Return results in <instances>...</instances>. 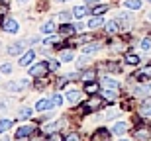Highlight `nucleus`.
I'll return each instance as SVG.
<instances>
[{
    "instance_id": "obj_1",
    "label": "nucleus",
    "mask_w": 151,
    "mask_h": 141,
    "mask_svg": "<svg viewBox=\"0 0 151 141\" xmlns=\"http://www.w3.org/2000/svg\"><path fill=\"white\" fill-rule=\"evenodd\" d=\"M102 104H104V100H102L100 96H92L90 100L84 102V106L81 108V112H94V110H100Z\"/></svg>"
},
{
    "instance_id": "obj_2",
    "label": "nucleus",
    "mask_w": 151,
    "mask_h": 141,
    "mask_svg": "<svg viewBox=\"0 0 151 141\" xmlns=\"http://www.w3.org/2000/svg\"><path fill=\"white\" fill-rule=\"evenodd\" d=\"M2 28H4L6 34H18L20 26H18V22L14 18H4V20H2Z\"/></svg>"
},
{
    "instance_id": "obj_3",
    "label": "nucleus",
    "mask_w": 151,
    "mask_h": 141,
    "mask_svg": "<svg viewBox=\"0 0 151 141\" xmlns=\"http://www.w3.org/2000/svg\"><path fill=\"white\" fill-rule=\"evenodd\" d=\"M47 71H49V65L47 63H37L34 67H29V74L32 77H45Z\"/></svg>"
},
{
    "instance_id": "obj_4",
    "label": "nucleus",
    "mask_w": 151,
    "mask_h": 141,
    "mask_svg": "<svg viewBox=\"0 0 151 141\" xmlns=\"http://www.w3.org/2000/svg\"><path fill=\"white\" fill-rule=\"evenodd\" d=\"M90 141H110V131L104 130V127H100V130H96L94 133H92Z\"/></svg>"
},
{
    "instance_id": "obj_5",
    "label": "nucleus",
    "mask_w": 151,
    "mask_h": 141,
    "mask_svg": "<svg viewBox=\"0 0 151 141\" xmlns=\"http://www.w3.org/2000/svg\"><path fill=\"white\" fill-rule=\"evenodd\" d=\"M34 57H35V51L34 49H28L24 55H20V67H28L29 63L34 61Z\"/></svg>"
},
{
    "instance_id": "obj_6",
    "label": "nucleus",
    "mask_w": 151,
    "mask_h": 141,
    "mask_svg": "<svg viewBox=\"0 0 151 141\" xmlns=\"http://www.w3.org/2000/svg\"><path fill=\"white\" fill-rule=\"evenodd\" d=\"M134 135L137 141H149L151 139V130L149 127H139V130H135Z\"/></svg>"
},
{
    "instance_id": "obj_7",
    "label": "nucleus",
    "mask_w": 151,
    "mask_h": 141,
    "mask_svg": "<svg viewBox=\"0 0 151 141\" xmlns=\"http://www.w3.org/2000/svg\"><path fill=\"white\" fill-rule=\"evenodd\" d=\"M24 86H28V79H22V80H18V82H8V84H6V90L16 92V90H22Z\"/></svg>"
},
{
    "instance_id": "obj_8",
    "label": "nucleus",
    "mask_w": 151,
    "mask_h": 141,
    "mask_svg": "<svg viewBox=\"0 0 151 141\" xmlns=\"http://www.w3.org/2000/svg\"><path fill=\"white\" fill-rule=\"evenodd\" d=\"M59 34H61V37H73V35L77 34V28L71 26V24H63L61 29H59Z\"/></svg>"
},
{
    "instance_id": "obj_9",
    "label": "nucleus",
    "mask_w": 151,
    "mask_h": 141,
    "mask_svg": "<svg viewBox=\"0 0 151 141\" xmlns=\"http://www.w3.org/2000/svg\"><path fill=\"white\" fill-rule=\"evenodd\" d=\"M34 131H35V127H34V125H22V127H20V130L16 131V137H18V139H24V137L32 135Z\"/></svg>"
},
{
    "instance_id": "obj_10",
    "label": "nucleus",
    "mask_w": 151,
    "mask_h": 141,
    "mask_svg": "<svg viewBox=\"0 0 151 141\" xmlns=\"http://www.w3.org/2000/svg\"><path fill=\"white\" fill-rule=\"evenodd\" d=\"M149 77H151V67H145V69H141V71H137L134 79H137L139 82H145Z\"/></svg>"
},
{
    "instance_id": "obj_11",
    "label": "nucleus",
    "mask_w": 151,
    "mask_h": 141,
    "mask_svg": "<svg viewBox=\"0 0 151 141\" xmlns=\"http://www.w3.org/2000/svg\"><path fill=\"white\" fill-rule=\"evenodd\" d=\"M139 114H141V116H147V118L151 116V98H147V100L141 102V106H139Z\"/></svg>"
},
{
    "instance_id": "obj_12",
    "label": "nucleus",
    "mask_w": 151,
    "mask_h": 141,
    "mask_svg": "<svg viewBox=\"0 0 151 141\" xmlns=\"http://www.w3.org/2000/svg\"><path fill=\"white\" fill-rule=\"evenodd\" d=\"M126 131H128V124H126V122H118L112 127V133H116V135H124Z\"/></svg>"
},
{
    "instance_id": "obj_13",
    "label": "nucleus",
    "mask_w": 151,
    "mask_h": 141,
    "mask_svg": "<svg viewBox=\"0 0 151 141\" xmlns=\"http://www.w3.org/2000/svg\"><path fill=\"white\" fill-rule=\"evenodd\" d=\"M102 84H104V88H114V90H118V80H114L112 77H104L102 79Z\"/></svg>"
},
{
    "instance_id": "obj_14",
    "label": "nucleus",
    "mask_w": 151,
    "mask_h": 141,
    "mask_svg": "<svg viewBox=\"0 0 151 141\" xmlns=\"http://www.w3.org/2000/svg\"><path fill=\"white\" fill-rule=\"evenodd\" d=\"M98 49H100V43H98V41H94V43L84 45V47H83V53H84V55H90V53H96Z\"/></svg>"
},
{
    "instance_id": "obj_15",
    "label": "nucleus",
    "mask_w": 151,
    "mask_h": 141,
    "mask_svg": "<svg viewBox=\"0 0 151 141\" xmlns=\"http://www.w3.org/2000/svg\"><path fill=\"white\" fill-rule=\"evenodd\" d=\"M49 108H53L51 98H49V100H39L37 104H35V110H37V112H45V110H49Z\"/></svg>"
},
{
    "instance_id": "obj_16",
    "label": "nucleus",
    "mask_w": 151,
    "mask_h": 141,
    "mask_svg": "<svg viewBox=\"0 0 151 141\" xmlns=\"http://www.w3.org/2000/svg\"><path fill=\"white\" fill-rule=\"evenodd\" d=\"M118 29H120V22H116V20H112V22L106 24V34L114 35V34H118Z\"/></svg>"
},
{
    "instance_id": "obj_17",
    "label": "nucleus",
    "mask_w": 151,
    "mask_h": 141,
    "mask_svg": "<svg viewBox=\"0 0 151 141\" xmlns=\"http://www.w3.org/2000/svg\"><path fill=\"white\" fill-rule=\"evenodd\" d=\"M78 100H81V92L78 90H69L67 92V102L69 104H77Z\"/></svg>"
},
{
    "instance_id": "obj_18",
    "label": "nucleus",
    "mask_w": 151,
    "mask_h": 141,
    "mask_svg": "<svg viewBox=\"0 0 151 141\" xmlns=\"http://www.w3.org/2000/svg\"><path fill=\"white\" fill-rule=\"evenodd\" d=\"M102 24H104V18L94 16V18H90V20H88V28L90 29H96V28H100Z\"/></svg>"
},
{
    "instance_id": "obj_19",
    "label": "nucleus",
    "mask_w": 151,
    "mask_h": 141,
    "mask_svg": "<svg viewBox=\"0 0 151 141\" xmlns=\"http://www.w3.org/2000/svg\"><path fill=\"white\" fill-rule=\"evenodd\" d=\"M134 94H135V96H147V94H151V84L137 86V88L134 90Z\"/></svg>"
},
{
    "instance_id": "obj_20",
    "label": "nucleus",
    "mask_w": 151,
    "mask_h": 141,
    "mask_svg": "<svg viewBox=\"0 0 151 141\" xmlns=\"http://www.w3.org/2000/svg\"><path fill=\"white\" fill-rule=\"evenodd\" d=\"M22 51H24V43H12L8 47V53L10 55H22Z\"/></svg>"
},
{
    "instance_id": "obj_21",
    "label": "nucleus",
    "mask_w": 151,
    "mask_h": 141,
    "mask_svg": "<svg viewBox=\"0 0 151 141\" xmlns=\"http://www.w3.org/2000/svg\"><path fill=\"white\" fill-rule=\"evenodd\" d=\"M102 96H104V100H116L118 98V92L114 90V88H104V90H102Z\"/></svg>"
},
{
    "instance_id": "obj_22",
    "label": "nucleus",
    "mask_w": 151,
    "mask_h": 141,
    "mask_svg": "<svg viewBox=\"0 0 151 141\" xmlns=\"http://www.w3.org/2000/svg\"><path fill=\"white\" fill-rule=\"evenodd\" d=\"M98 90H100L98 82H86V84H84V92H86V94H96Z\"/></svg>"
},
{
    "instance_id": "obj_23",
    "label": "nucleus",
    "mask_w": 151,
    "mask_h": 141,
    "mask_svg": "<svg viewBox=\"0 0 151 141\" xmlns=\"http://www.w3.org/2000/svg\"><path fill=\"white\" fill-rule=\"evenodd\" d=\"M124 6L129 8V10H139V8H141V0H126Z\"/></svg>"
},
{
    "instance_id": "obj_24",
    "label": "nucleus",
    "mask_w": 151,
    "mask_h": 141,
    "mask_svg": "<svg viewBox=\"0 0 151 141\" xmlns=\"http://www.w3.org/2000/svg\"><path fill=\"white\" fill-rule=\"evenodd\" d=\"M53 31H55V24L53 22H47V24H43V26H41V34H53Z\"/></svg>"
},
{
    "instance_id": "obj_25",
    "label": "nucleus",
    "mask_w": 151,
    "mask_h": 141,
    "mask_svg": "<svg viewBox=\"0 0 151 141\" xmlns=\"http://www.w3.org/2000/svg\"><path fill=\"white\" fill-rule=\"evenodd\" d=\"M86 14H88V10H86L84 6H77V8L73 10V16L75 18H83V16H86Z\"/></svg>"
},
{
    "instance_id": "obj_26",
    "label": "nucleus",
    "mask_w": 151,
    "mask_h": 141,
    "mask_svg": "<svg viewBox=\"0 0 151 141\" xmlns=\"http://www.w3.org/2000/svg\"><path fill=\"white\" fill-rule=\"evenodd\" d=\"M126 63H128V65H139V57L134 55V53H128V55H126Z\"/></svg>"
},
{
    "instance_id": "obj_27",
    "label": "nucleus",
    "mask_w": 151,
    "mask_h": 141,
    "mask_svg": "<svg viewBox=\"0 0 151 141\" xmlns=\"http://www.w3.org/2000/svg\"><path fill=\"white\" fill-rule=\"evenodd\" d=\"M106 10H108V6L106 4H100V6H94V8H92V14H94V16H102Z\"/></svg>"
},
{
    "instance_id": "obj_28",
    "label": "nucleus",
    "mask_w": 151,
    "mask_h": 141,
    "mask_svg": "<svg viewBox=\"0 0 151 141\" xmlns=\"http://www.w3.org/2000/svg\"><path fill=\"white\" fill-rule=\"evenodd\" d=\"M32 116H34V112H32L29 108H22V110H20V120H29Z\"/></svg>"
},
{
    "instance_id": "obj_29",
    "label": "nucleus",
    "mask_w": 151,
    "mask_h": 141,
    "mask_svg": "<svg viewBox=\"0 0 151 141\" xmlns=\"http://www.w3.org/2000/svg\"><path fill=\"white\" fill-rule=\"evenodd\" d=\"M10 127H12V122H10V120H2V122H0V133H6Z\"/></svg>"
},
{
    "instance_id": "obj_30",
    "label": "nucleus",
    "mask_w": 151,
    "mask_h": 141,
    "mask_svg": "<svg viewBox=\"0 0 151 141\" xmlns=\"http://www.w3.org/2000/svg\"><path fill=\"white\" fill-rule=\"evenodd\" d=\"M45 141H65V137H63L61 133L53 131V133H49V135H47V139H45Z\"/></svg>"
},
{
    "instance_id": "obj_31",
    "label": "nucleus",
    "mask_w": 151,
    "mask_h": 141,
    "mask_svg": "<svg viewBox=\"0 0 151 141\" xmlns=\"http://www.w3.org/2000/svg\"><path fill=\"white\" fill-rule=\"evenodd\" d=\"M73 51H69V49H65V51H63V53H61V61H65V63H69V61H73Z\"/></svg>"
},
{
    "instance_id": "obj_32",
    "label": "nucleus",
    "mask_w": 151,
    "mask_h": 141,
    "mask_svg": "<svg viewBox=\"0 0 151 141\" xmlns=\"http://www.w3.org/2000/svg\"><path fill=\"white\" fill-rule=\"evenodd\" d=\"M94 77H96L94 71H86V73L83 74V82H92V80H94Z\"/></svg>"
},
{
    "instance_id": "obj_33",
    "label": "nucleus",
    "mask_w": 151,
    "mask_h": 141,
    "mask_svg": "<svg viewBox=\"0 0 151 141\" xmlns=\"http://www.w3.org/2000/svg\"><path fill=\"white\" fill-rule=\"evenodd\" d=\"M141 49L143 51H151V35L145 37V39H141Z\"/></svg>"
},
{
    "instance_id": "obj_34",
    "label": "nucleus",
    "mask_w": 151,
    "mask_h": 141,
    "mask_svg": "<svg viewBox=\"0 0 151 141\" xmlns=\"http://www.w3.org/2000/svg\"><path fill=\"white\" fill-rule=\"evenodd\" d=\"M61 124H63V122H55V124L45 125V131H47V133H53V131H57V127H59Z\"/></svg>"
},
{
    "instance_id": "obj_35",
    "label": "nucleus",
    "mask_w": 151,
    "mask_h": 141,
    "mask_svg": "<svg viewBox=\"0 0 151 141\" xmlns=\"http://www.w3.org/2000/svg\"><path fill=\"white\" fill-rule=\"evenodd\" d=\"M106 71H110V73H120V67H118V63H106Z\"/></svg>"
},
{
    "instance_id": "obj_36",
    "label": "nucleus",
    "mask_w": 151,
    "mask_h": 141,
    "mask_svg": "<svg viewBox=\"0 0 151 141\" xmlns=\"http://www.w3.org/2000/svg\"><path fill=\"white\" fill-rule=\"evenodd\" d=\"M51 104H53V106H61V104H63V96L53 94V98H51Z\"/></svg>"
},
{
    "instance_id": "obj_37",
    "label": "nucleus",
    "mask_w": 151,
    "mask_h": 141,
    "mask_svg": "<svg viewBox=\"0 0 151 141\" xmlns=\"http://www.w3.org/2000/svg\"><path fill=\"white\" fill-rule=\"evenodd\" d=\"M118 18H120V20H118L120 24H124V26H128V24H129V18H132V16H129V14H120Z\"/></svg>"
},
{
    "instance_id": "obj_38",
    "label": "nucleus",
    "mask_w": 151,
    "mask_h": 141,
    "mask_svg": "<svg viewBox=\"0 0 151 141\" xmlns=\"http://www.w3.org/2000/svg\"><path fill=\"white\" fill-rule=\"evenodd\" d=\"M47 65H49V71H57V69H59V61H57V59H49Z\"/></svg>"
},
{
    "instance_id": "obj_39",
    "label": "nucleus",
    "mask_w": 151,
    "mask_h": 141,
    "mask_svg": "<svg viewBox=\"0 0 151 141\" xmlns=\"http://www.w3.org/2000/svg\"><path fill=\"white\" fill-rule=\"evenodd\" d=\"M57 18H59L61 22H69V20H71V12H61Z\"/></svg>"
},
{
    "instance_id": "obj_40",
    "label": "nucleus",
    "mask_w": 151,
    "mask_h": 141,
    "mask_svg": "<svg viewBox=\"0 0 151 141\" xmlns=\"http://www.w3.org/2000/svg\"><path fill=\"white\" fill-rule=\"evenodd\" d=\"M86 63H88V57H86V55H83V57H81V59L77 61V65H78L81 69H83V67H86Z\"/></svg>"
},
{
    "instance_id": "obj_41",
    "label": "nucleus",
    "mask_w": 151,
    "mask_h": 141,
    "mask_svg": "<svg viewBox=\"0 0 151 141\" xmlns=\"http://www.w3.org/2000/svg\"><path fill=\"white\" fill-rule=\"evenodd\" d=\"M0 73H4V74H10V73H12V67L8 65V63H4V65L0 67Z\"/></svg>"
},
{
    "instance_id": "obj_42",
    "label": "nucleus",
    "mask_w": 151,
    "mask_h": 141,
    "mask_svg": "<svg viewBox=\"0 0 151 141\" xmlns=\"http://www.w3.org/2000/svg\"><path fill=\"white\" fill-rule=\"evenodd\" d=\"M65 141H81V137H78V133H71L69 137H65Z\"/></svg>"
},
{
    "instance_id": "obj_43",
    "label": "nucleus",
    "mask_w": 151,
    "mask_h": 141,
    "mask_svg": "<svg viewBox=\"0 0 151 141\" xmlns=\"http://www.w3.org/2000/svg\"><path fill=\"white\" fill-rule=\"evenodd\" d=\"M118 114H120V112H118V110H110V112L106 114V118H108V120H114V118H116V116H118Z\"/></svg>"
},
{
    "instance_id": "obj_44",
    "label": "nucleus",
    "mask_w": 151,
    "mask_h": 141,
    "mask_svg": "<svg viewBox=\"0 0 151 141\" xmlns=\"http://www.w3.org/2000/svg\"><path fill=\"white\" fill-rule=\"evenodd\" d=\"M57 41V37L55 35H49V37H47V39H45V43H47V45H49V43H55Z\"/></svg>"
},
{
    "instance_id": "obj_45",
    "label": "nucleus",
    "mask_w": 151,
    "mask_h": 141,
    "mask_svg": "<svg viewBox=\"0 0 151 141\" xmlns=\"http://www.w3.org/2000/svg\"><path fill=\"white\" fill-rule=\"evenodd\" d=\"M96 2H98V0H86V4H90V6H92V4H96Z\"/></svg>"
},
{
    "instance_id": "obj_46",
    "label": "nucleus",
    "mask_w": 151,
    "mask_h": 141,
    "mask_svg": "<svg viewBox=\"0 0 151 141\" xmlns=\"http://www.w3.org/2000/svg\"><path fill=\"white\" fill-rule=\"evenodd\" d=\"M16 2H29V0H16Z\"/></svg>"
},
{
    "instance_id": "obj_47",
    "label": "nucleus",
    "mask_w": 151,
    "mask_h": 141,
    "mask_svg": "<svg viewBox=\"0 0 151 141\" xmlns=\"http://www.w3.org/2000/svg\"><path fill=\"white\" fill-rule=\"evenodd\" d=\"M2 141H10V139H8V137H6V139H2Z\"/></svg>"
},
{
    "instance_id": "obj_48",
    "label": "nucleus",
    "mask_w": 151,
    "mask_h": 141,
    "mask_svg": "<svg viewBox=\"0 0 151 141\" xmlns=\"http://www.w3.org/2000/svg\"><path fill=\"white\" fill-rule=\"evenodd\" d=\"M120 141H129V139H120Z\"/></svg>"
},
{
    "instance_id": "obj_49",
    "label": "nucleus",
    "mask_w": 151,
    "mask_h": 141,
    "mask_svg": "<svg viewBox=\"0 0 151 141\" xmlns=\"http://www.w3.org/2000/svg\"><path fill=\"white\" fill-rule=\"evenodd\" d=\"M57 2H65V0H57Z\"/></svg>"
},
{
    "instance_id": "obj_50",
    "label": "nucleus",
    "mask_w": 151,
    "mask_h": 141,
    "mask_svg": "<svg viewBox=\"0 0 151 141\" xmlns=\"http://www.w3.org/2000/svg\"><path fill=\"white\" fill-rule=\"evenodd\" d=\"M147 2H151V0H147Z\"/></svg>"
},
{
    "instance_id": "obj_51",
    "label": "nucleus",
    "mask_w": 151,
    "mask_h": 141,
    "mask_svg": "<svg viewBox=\"0 0 151 141\" xmlns=\"http://www.w3.org/2000/svg\"><path fill=\"white\" fill-rule=\"evenodd\" d=\"M149 20H151V18H149Z\"/></svg>"
}]
</instances>
